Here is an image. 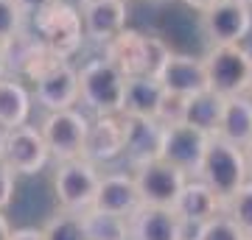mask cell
Wrapping results in <instances>:
<instances>
[{"mask_svg": "<svg viewBox=\"0 0 252 240\" xmlns=\"http://www.w3.org/2000/svg\"><path fill=\"white\" fill-rule=\"evenodd\" d=\"M188 179V173H182L180 168H174L162 160L135 168V185L140 193V201L152 207H174Z\"/></svg>", "mask_w": 252, "mask_h": 240, "instance_id": "9c48e42d", "label": "cell"}, {"mask_svg": "<svg viewBox=\"0 0 252 240\" xmlns=\"http://www.w3.org/2000/svg\"><path fill=\"white\" fill-rule=\"evenodd\" d=\"M188 226L174 207L140 204L129 215V240H185Z\"/></svg>", "mask_w": 252, "mask_h": 240, "instance_id": "8fae6325", "label": "cell"}, {"mask_svg": "<svg viewBox=\"0 0 252 240\" xmlns=\"http://www.w3.org/2000/svg\"><path fill=\"white\" fill-rule=\"evenodd\" d=\"M87 129L90 120L76 112V109H59V112H48L45 120L39 123L42 140H45L48 151L56 162L79 160L84 157V140H87Z\"/></svg>", "mask_w": 252, "mask_h": 240, "instance_id": "8992f818", "label": "cell"}, {"mask_svg": "<svg viewBox=\"0 0 252 240\" xmlns=\"http://www.w3.org/2000/svg\"><path fill=\"white\" fill-rule=\"evenodd\" d=\"M196 176L221 201H227L233 193H238V187H244L250 182L244 148L235 145V142H230V140H224V137H219V134H213L210 142H207L205 160H202V168H199Z\"/></svg>", "mask_w": 252, "mask_h": 240, "instance_id": "6da1fadb", "label": "cell"}, {"mask_svg": "<svg viewBox=\"0 0 252 240\" xmlns=\"http://www.w3.org/2000/svg\"><path fill=\"white\" fill-rule=\"evenodd\" d=\"M31 95L14 79H0V129H14L28 120Z\"/></svg>", "mask_w": 252, "mask_h": 240, "instance_id": "603a6c76", "label": "cell"}, {"mask_svg": "<svg viewBox=\"0 0 252 240\" xmlns=\"http://www.w3.org/2000/svg\"><path fill=\"white\" fill-rule=\"evenodd\" d=\"M9 240H45L42 229H14Z\"/></svg>", "mask_w": 252, "mask_h": 240, "instance_id": "1f68e13d", "label": "cell"}, {"mask_svg": "<svg viewBox=\"0 0 252 240\" xmlns=\"http://www.w3.org/2000/svg\"><path fill=\"white\" fill-rule=\"evenodd\" d=\"M81 26L84 36L107 45L126 28V0H81Z\"/></svg>", "mask_w": 252, "mask_h": 240, "instance_id": "4fadbf2b", "label": "cell"}, {"mask_svg": "<svg viewBox=\"0 0 252 240\" xmlns=\"http://www.w3.org/2000/svg\"><path fill=\"white\" fill-rule=\"evenodd\" d=\"M247 240H252V235H250V238H247Z\"/></svg>", "mask_w": 252, "mask_h": 240, "instance_id": "f35d334b", "label": "cell"}, {"mask_svg": "<svg viewBox=\"0 0 252 240\" xmlns=\"http://www.w3.org/2000/svg\"><path fill=\"white\" fill-rule=\"evenodd\" d=\"M207 70L210 89L221 98L244 95L250 89V73H252V53L241 42L230 45H210L207 56L202 59Z\"/></svg>", "mask_w": 252, "mask_h": 240, "instance_id": "3957f363", "label": "cell"}, {"mask_svg": "<svg viewBox=\"0 0 252 240\" xmlns=\"http://www.w3.org/2000/svg\"><path fill=\"white\" fill-rule=\"evenodd\" d=\"M98 185H101V173L95 168V162L84 160V157L59 162V168L54 173L56 201H59L62 210H70V213L90 210L93 201H95V193H98Z\"/></svg>", "mask_w": 252, "mask_h": 240, "instance_id": "5b68a950", "label": "cell"}, {"mask_svg": "<svg viewBox=\"0 0 252 240\" xmlns=\"http://www.w3.org/2000/svg\"><path fill=\"white\" fill-rule=\"evenodd\" d=\"M244 3H247V6H252V0H244Z\"/></svg>", "mask_w": 252, "mask_h": 240, "instance_id": "74e56055", "label": "cell"}, {"mask_svg": "<svg viewBox=\"0 0 252 240\" xmlns=\"http://www.w3.org/2000/svg\"><path fill=\"white\" fill-rule=\"evenodd\" d=\"M219 137L235 142V145H247L252 142V95H233L224 101V112H221V123H219Z\"/></svg>", "mask_w": 252, "mask_h": 240, "instance_id": "44dd1931", "label": "cell"}, {"mask_svg": "<svg viewBox=\"0 0 252 240\" xmlns=\"http://www.w3.org/2000/svg\"><path fill=\"white\" fill-rule=\"evenodd\" d=\"M84 235L87 240H129V218L101 210H84Z\"/></svg>", "mask_w": 252, "mask_h": 240, "instance_id": "cb8c5ba5", "label": "cell"}, {"mask_svg": "<svg viewBox=\"0 0 252 240\" xmlns=\"http://www.w3.org/2000/svg\"><path fill=\"white\" fill-rule=\"evenodd\" d=\"M126 76L115 64L104 59H93L79 70V101L95 115H118L124 104Z\"/></svg>", "mask_w": 252, "mask_h": 240, "instance_id": "7a4b0ae2", "label": "cell"}, {"mask_svg": "<svg viewBox=\"0 0 252 240\" xmlns=\"http://www.w3.org/2000/svg\"><path fill=\"white\" fill-rule=\"evenodd\" d=\"M48 157H51V151H48L39 129L26 123L14 126V129H0V160L14 173L31 176L45 168Z\"/></svg>", "mask_w": 252, "mask_h": 240, "instance_id": "52a82bcc", "label": "cell"}, {"mask_svg": "<svg viewBox=\"0 0 252 240\" xmlns=\"http://www.w3.org/2000/svg\"><path fill=\"white\" fill-rule=\"evenodd\" d=\"M165 89L154 76H129L124 89L121 115L126 117H157Z\"/></svg>", "mask_w": 252, "mask_h": 240, "instance_id": "d6986e66", "label": "cell"}, {"mask_svg": "<svg viewBox=\"0 0 252 240\" xmlns=\"http://www.w3.org/2000/svg\"><path fill=\"white\" fill-rule=\"evenodd\" d=\"M182 3H185V6H190L193 11H199V14H202V11L210 9V6H213L216 0H182Z\"/></svg>", "mask_w": 252, "mask_h": 240, "instance_id": "d6a6232c", "label": "cell"}, {"mask_svg": "<svg viewBox=\"0 0 252 240\" xmlns=\"http://www.w3.org/2000/svg\"><path fill=\"white\" fill-rule=\"evenodd\" d=\"M107 59L115 64L118 70L129 76H146V34L140 31H121L115 39L104 45Z\"/></svg>", "mask_w": 252, "mask_h": 240, "instance_id": "ffe728a7", "label": "cell"}, {"mask_svg": "<svg viewBox=\"0 0 252 240\" xmlns=\"http://www.w3.org/2000/svg\"><path fill=\"white\" fill-rule=\"evenodd\" d=\"M174 210H177V215H180L188 226H199V223L210 221L213 215L224 213V201H221L199 176H193V179L185 182Z\"/></svg>", "mask_w": 252, "mask_h": 240, "instance_id": "ac0fdd59", "label": "cell"}, {"mask_svg": "<svg viewBox=\"0 0 252 240\" xmlns=\"http://www.w3.org/2000/svg\"><path fill=\"white\" fill-rule=\"evenodd\" d=\"M162 132H165V126L157 117H126L124 154H126V162L132 165V170L146 165V162L160 160Z\"/></svg>", "mask_w": 252, "mask_h": 240, "instance_id": "5bb4252c", "label": "cell"}, {"mask_svg": "<svg viewBox=\"0 0 252 240\" xmlns=\"http://www.w3.org/2000/svg\"><path fill=\"white\" fill-rule=\"evenodd\" d=\"M36 20V39L45 45L56 59H67L81 48L84 39V26L81 14L64 0H54L51 6L34 14Z\"/></svg>", "mask_w": 252, "mask_h": 240, "instance_id": "277c9868", "label": "cell"}, {"mask_svg": "<svg viewBox=\"0 0 252 240\" xmlns=\"http://www.w3.org/2000/svg\"><path fill=\"white\" fill-rule=\"evenodd\" d=\"M193 240H247V235L227 213H219L210 221L199 223L193 232Z\"/></svg>", "mask_w": 252, "mask_h": 240, "instance_id": "484cf974", "label": "cell"}, {"mask_svg": "<svg viewBox=\"0 0 252 240\" xmlns=\"http://www.w3.org/2000/svg\"><path fill=\"white\" fill-rule=\"evenodd\" d=\"M252 28V6L244 0H216L202 11V31L210 45L241 42Z\"/></svg>", "mask_w": 252, "mask_h": 240, "instance_id": "30bf717a", "label": "cell"}, {"mask_svg": "<svg viewBox=\"0 0 252 240\" xmlns=\"http://www.w3.org/2000/svg\"><path fill=\"white\" fill-rule=\"evenodd\" d=\"M42 238H45V240H87L81 213L59 210V213H56L54 218L42 226Z\"/></svg>", "mask_w": 252, "mask_h": 240, "instance_id": "d4e9b609", "label": "cell"}, {"mask_svg": "<svg viewBox=\"0 0 252 240\" xmlns=\"http://www.w3.org/2000/svg\"><path fill=\"white\" fill-rule=\"evenodd\" d=\"M126 142V117L118 115H95L87 129L84 140V160L90 162H109L124 154Z\"/></svg>", "mask_w": 252, "mask_h": 240, "instance_id": "9a60e30c", "label": "cell"}, {"mask_svg": "<svg viewBox=\"0 0 252 240\" xmlns=\"http://www.w3.org/2000/svg\"><path fill=\"white\" fill-rule=\"evenodd\" d=\"M157 81L162 84L165 92H174V95H182V98H190V95H196L202 89H210L205 62L185 53L168 56V62L162 64V70L157 73Z\"/></svg>", "mask_w": 252, "mask_h": 240, "instance_id": "2e32d148", "label": "cell"}, {"mask_svg": "<svg viewBox=\"0 0 252 240\" xmlns=\"http://www.w3.org/2000/svg\"><path fill=\"white\" fill-rule=\"evenodd\" d=\"M247 92H250V95H252V73H250V89H247Z\"/></svg>", "mask_w": 252, "mask_h": 240, "instance_id": "8d00e7d4", "label": "cell"}, {"mask_svg": "<svg viewBox=\"0 0 252 240\" xmlns=\"http://www.w3.org/2000/svg\"><path fill=\"white\" fill-rule=\"evenodd\" d=\"M6 70H9V64H6V51H3V45H0V79L6 76Z\"/></svg>", "mask_w": 252, "mask_h": 240, "instance_id": "d590c367", "label": "cell"}, {"mask_svg": "<svg viewBox=\"0 0 252 240\" xmlns=\"http://www.w3.org/2000/svg\"><path fill=\"white\" fill-rule=\"evenodd\" d=\"M140 204H143V201H140V193H137L135 173H104V176H101L93 210L129 218Z\"/></svg>", "mask_w": 252, "mask_h": 240, "instance_id": "e0dca14e", "label": "cell"}, {"mask_svg": "<svg viewBox=\"0 0 252 240\" xmlns=\"http://www.w3.org/2000/svg\"><path fill=\"white\" fill-rule=\"evenodd\" d=\"M23 17H26V11L14 0H0V45H6L11 36L23 31Z\"/></svg>", "mask_w": 252, "mask_h": 240, "instance_id": "83f0119b", "label": "cell"}, {"mask_svg": "<svg viewBox=\"0 0 252 240\" xmlns=\"http://www.w3.org/2000/svg\"><path fill=\"white\" fill-rule=\"evenodd\" d=\"M14 176H17V173L0 160V213L11 204V196H14Z\"/></svg>", "mask_w": 252, "mask_h": 240, "instance_id": "f546056e", "label": "cell"}, {"mask_svg": "<svg viewBox=\"0 0 252 240\" xmlns=\"http://www.w3.org/2000/svg\"><path fill=\"white\" fill-rule=\"evenodd\" d=\"M34 84L36 104L45 107L48 112L73 109V104H79V70H73L67 62L51 64L45 73L36 76Z\"/></svg>", "mask_w": 252, "mask_h": 240, "instance_id": "7c38bea8", "label": "cell"}, {"mask_svg": "<svg viewBox=\"0 0 252 240\" xmlns=\"http://www.w3.org/2000/svg\"><path fill=\"white\" fill-rule=\"evenodd\" d=\"M210 137L213 134L202 132V129H196V126H190V123L165 126L160 160L174 165V168H180L188 176H196L199 168H202V160H205Z\"/></svg>", "mask_w": 252, "mask_h": 240, "instance_id": "ba28073f", "label": "cell"}, {"mask_svg": "<svg viewBox=\"0 0 252 240\" xmlns=\"http://www.w3.org/2000/svg\"><path fill=\"white\" fill-rule=\"evenodd\" d=\"M224 101L213 89H202L196 95H190L185 101V123L196 126L207 134H216L219 123H221V112H224Z\"/></svg>", "mask_w": 252, "mask_h": 240, "instance_id": "7402d4cb", "label": "cell"}, {"mask_svg": "<svg viewBox=\"0 0 252 240\" xmlns=\"http://www.w3.org/2000/svg\"><path fill=\"white\" fill-rule=\"evenodd\" d=\"M224 213L233 218L238 226H241V232L250 238L252 235V182H247L244 187H238V193H233V196L224 201Z\"/></svg>", "mask_w": 252, "mask_h": 240, "instance_id": "4316f807", "label": "cell"}, {"mask_svg": "<svg viewBox=\"0 0 252 240\" xmlns=\"http://www.w3.org/2000/svg\"><path fill=\"white\" fill-rule=\"evenodd\" d=\"M11 238V226H9V221L3 218V213H0V240H9Z\"/></svg>", "mask_w": 252, "mask_h": 240, "instance_id": "836d02e7", "label": "cell"}, {"mask_svg": "<svg viewBox=\"0 0 252 240\" xmlns=\"http://www.w3.org/2000/svg\"><path fill=\"white\" fill-rule=\"evenodd\" d=\"M14 3H17L26 14H36V11H42L45 6H51L54 0H14Z\"/></svg>", "mask_w": 252, "mask_h": 240, "instance_id": "4dcf8cb0", "label": "cell"}, {"mask_svg": "<svg viewBox=\"0 0 252 240\" xmlns=\"http://www.w3.org/2000/svg\"><path fill=\"white\" fill-rule=\"evenodd\" d=\"M185 101L182 95H174V92H165L162 95V104L157 109V120L162 126H177V123H185Z\"/></svg>", "mask_w": 252, "mask_h": 240, "instance_id": "f1b7e54d", "label": "cell"}, {"mask_svg": "<svg viewBox=\"0 0 252 240\" xmlns=\"http://www.w3.org/2000/svg\"><path fill=\"white\" fill-rule=\"evenodd\" d=\"M244 157H247V170H250V179H252V142L244 145Z\"/></svg>", "mask_w": 252, "mask_h": 240, "instance_id": "e575fe53", "label": "cell"}]
</instances>
